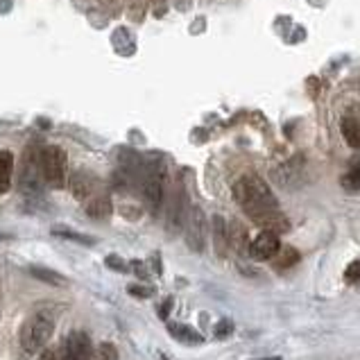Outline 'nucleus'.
I'll use <instances>...</instances> for the list:
<instances>
[{
  "label": "nucleus",
  "instance_id": "1",
  "mask_svg": "<svg viewBox=\"0 0 360 360\" xmlns=\"http://www.w3.org/2000/svg\"><path fill=\"white\" fill-rule=\"evenodd\" d=\"M231 193L236 204L259 226H263L265 231H274V233L288 231L290 224L286 220V215L281 213L277 197H274L272 188L265 184V179H261L254 173H247L233 184Z\"/></svg>",
  "mask_w": 360,
  "mask_h": 360
},
{
  "label": "nucleus",
  "instance_id": "2",
  "mask_svg": "<svg viewBox=\"0 0 360 360\" xmlns=\"http://www.w3.org/2000/svg\"><path fill=\"white\" fill-rule=\"evenodd\" d=\"M55 333V317L48 310H36L21 324V347L27 354H39Z\"/></svg>",
  "mask_w": 360,
  "mask_h": 360
},
{
  "label": "nucleus",
  "instance_id": "3",
  "mask_svg": "<svg viewBox=\"0 0 360 360\" xmlns=\"http://www.w3.org/2000/svg\"><path fill=\"white\" fill-rule=\"evenodd\" d=\"M141 191H143V200L152 213H159L161 204H164L166 193V166L161 159H150L143 166V179H141Z\"/></svg>",
  "mask_w": 360,
  "mask_h": 360
},
{
  "label": "nucleus",
  "instance_id": "4",
  "mask_svg": "<svg viewBox=\"0 0 360 360\" xmlns=\"http://www.w3.org/2000/svg\"><path fill=\"white\" fill-rule=\"evenodd\" d=\"M41 170L43 179L52 188H64L69 179V159L59 145H48L41 152Z\"/></svg>",
  "mask_w": 360,
  "mask_h": 360
},
{
  "label": "nucleus",
  "instance_id": "5",
  "mask_svg": "<svg viewBox=\"0 0 360 360\" xmlns=\"http://www.w3.org/2000/svg\"><path fill=\"white\" fill-rule=\"evenodd\" d=\"M41 179H43L41 154L34 152V147L30 145L21 157V168H18V186H21L23 193L34 195V193L41 191Z\"/></svg>",
  "mask_w": 360,
  "mask_h": 360
},
{
  "label": "nucleus",
  "instance_id": "6",
  "mask_svg": "<svg viewBox=\"0 0 360 360\" xmlns=\"http://www.w3.org/2000/svg\"><path fill=\"white\" fill-rule=\"evenodd\" d=\"M272 179L283 188H297L306 179V161L301 157L281 161L279 166L272 168Z\"/></svg>",
  "mask_w": 360,
  "mask_h": 360
},
{
  "label": "nucleus",
  "instance_id": "7",
  "mask_svg": "<svg viewBox=\"0 0 360 360\" xmlns=\"http://www.w3.org/2000/svg\"><path fill=\"white\" fill-rule=\"evenodd\" d=\"M91 356H93V345L91 338L84 331H75L57 349V360H91Z\"/></svg>",
  "mask_w": 360,
  "mask_h": 360
},
{
  "label": "nucleus",
  "instance_id": "8",
  "mask_svg": "<svg viewBox=\"0 0 360 360\" xmlns=\"http://www.w3.org/2000/svg\"><path fill=\"white\" fill-rule=\"evenodd\" d=\"M279 250H281L279 233H274V231H261L257 238L250 243L247 254H250L254 261H272L274 257H277Z\"/></svg>",
  "mask_w": 360,
  "mask_h": 360
},
{
  "label": "nucleus",
  "instance_id": "9",
  "mask_svg": "<svg viewBox=\"0 0 360 360\" xmlns=\"http://www.w3.org/2000/svg\"><path fill=\"white\" fill-rule=\"evenodd\" d=\"M186 243L193 252H202L204 250V213H202L200 206H193L191 215H188Z\"/></svg>",
  "mask_w": 360,
  "mask_h": 360
},
{
  "label": "nucleus",
  "instance_id": "10",
  "mask_svg": "<svg viewBox=\"0 0 360 360\" xmlns=\"http://www.w3.org/2000/svg\"><path fill=\"white\" fill-rule=\"evenodd\" d=\"M168 333L173 336L175 340L184 345H204V336L200 331H195L193 326L188 324H177V322H168Z\"/></svg>",
  "mask_w": 360,
  "mask_h": 360
},
{
  "label": "nucleus",
  "instance_id": "11",
  "mask_svg": "<svg viewBox=\"0 0 360 360\" xmlns=\"http://www.w3.org/2000/svg\"><path fill=\"white\" fill-rule=\"evenodd\" d=\"M184 204H186V195H184L182 184H179L175 191V197H173V204H170V213H168L170 231H177L179 226L184 224Z\"/></svg>",
  "mask_w": 360,
  "mask_h": 360
},
{
  "label": "nucleus",
  "instance_id": "12",
  "mask_svg": "<svg viewBox=\"0 0 360 360\" xmlns=\"http://www.w3.org/2000/svg\"><path fill=\"white\" fill-rule=\"evenodd\" d=\"M30 274H32L34 279L48 283V286H52V288H64V286H69V279H66L64 274H59L57 270L45 268V265H32V268H30Z\"/></svg>",
  "mask_w": 360,
  "mask_h": 360
},
{
  "label": "nucleus",
  "instance_id": "13",
  "mask_svg": "<svg viewBox=\"0 0 360 360\" xmlns=\"http://www.w3.org/2000/svg\"><path fill=\"white\" fill-rule=\"evenodd\" d=\"M111 211H113V206L107 195H96L87 202V215L93 217V220H107Z\"/></svg>",
  "mask_w": 360,
  "mask_h": 360
},
{
  "label": "nucleus",
  "instance_id": "14",
  "mask_svg": "<svg viewBox=\"0 0 360 360\" xmlns=\"http://www.w3.org/2000/svg\"><path fill=\"white\" fill-rule=\"evenodd\" d=\"M14 175V154L9 150H0V195H5L12 186Z\"/></svg>",
  "mask_w": 360,
  "mask_h": 360
},
{
  "label": "nucleus",
  "instance_id": "15",
  "mask_svg": "<svg viewBox=\"0 0 360 360\" xmlns=\"http://www.w3.org/2000/svg\"><path fill=\"white\" fill-rule=\"evenodd\" d=\"M93 188H96V182L89 175L78 173L71 177V193L75 195V200H89L93 195Z\"/></svg>",
  "mask_w": 360,
  "mask_h": 360
},
{
  "label": "nucleus",
  "instance_id": "16",
  "mask_svg": "<svg viewBox=\"0 0 360 360\" xmlns=\"http://www.w3.org/2000/svg\"><path fill=\"white\" fill-rule=\"evenodd\" d=\"M211 222H213V236H215V250H217V254L224 257L226 247H229V229H226L222 215H213Z\"/></svg>",
  "mask_w": 360,
  "mask_h": 360
},
{
  "label": "nucleus",
  "instance_id": "17",
  "mask_svg": "<svg viewBox=\"0 0 360 360\" xmlns=\"http://www.w3.org/2000/svg\"><path fill=\"white\" fill-rule=\"evenodd\" d=\"M340 131H343V138L347 141V145H352L360 150V122L354 118H345L340 122Z\"/></svg>",
  "mask_w": 360,
  "mask_h": 360
},
{
  "label": "nucleus",
  "instance_id": "18",
  "mask_svg": "<svg viewBox=\"0 0 360 360\" xmlns=\"http://www.w3.org/2000/svg\"><path fill=\"white\" fill-rule=\"evenodd\" d=\"M229 245H231L233 250H238V252L250 250L247 229H245L240 222H231V226H229Z\"/></svg>",
  "mask_w": 360,
  "mask_h": 360
},
{
  "label": "nucleus",
  "instance_id": "19",
  "mask_svg": "<svg viewBox=\"0 0 360 360\" xmlns=\"http://www.w3.org/2000/svg\"><path fill=\"white\" fill-rule=\"evenodd\" d=\"M52 236H57V238H64V240L80 243V245H96V238H91V236H87V233L73 231V229H69V226H55Z\"/></svg>",
  "mask_w": 360,
  "mask_h": 360
},
{
  "label": "nucleus",
  "instance_id": "20",
  "mask_svg": "<svg viewBox=\"0 0 360 360\" xmlns=\"http://www.w3.org/2000/svg\"><path fill=\"white\" fill-rule=\"evenodd\" d=\"M297 261H299V252H297L295 247H281V250L277 252V257L272 259L274 268H279V270H288V268H292V265H295Z\"/></svg>",
  "mask_w": 360,
  "mask_h": 360
},
{
  "label": "nucleus",
  "instance_id": "21",
  "mask_svg": "<svg viewBox=\"0 0 360 360\" xmlns=\"http://www.w3.org/2000/svg\"><path fill=\"white\" fill-rule=\"evenodd\" d=\"M343 186L347 188L349 193H358L360 191V161L343 177Z\"/></svg>",
  "mask_w": 360,
  "mask_h": 360
},
{
  "label": "nucleus",
  "instance_id": "22",
  "mask_svg": "<svg viewBox=\"0 0 360 360\" xmlns=\"http://www.w3.org/2000/svg\"><path fill=\"white\" fill-rule=\"evenodd\" d=\"M233 322L231 319H220L217 322V324L213 326V336H215V340H224V338H229L231 333H233Z\"/></svg>",
  "mask_w": 360,
  "mask_h": 360
},
{
  "label": "nucleus",
  "instance_id": "23",
  "mask_svg": "<svg viewBox=\"0 0 360 360\" xmlns=\"http://www.w3.org/2000/svg\"><path fill=\"white\" fill-rule=\"evenodd\" d=\"M104 263H107L111 270H116V272H122V274H125V272H129V268H131V265H127V263L122 261L120 257H116V254H111V257H107V261H104Z\"/></svg>",
  "mask_w": 360,
  "mask_h": 360
},
{
  "label": "nucleus",
  "instance_id": "24",
  "mask_svg": "<svg viewBox=\"0 0 360 360\" xmlns=\"http://www.w3.org/2000/svg\"><path fill=\"white\" fill-rule=\"evenodd\" d=\"M127 292L131 297H138V299H150L154 295V288H147V286H129Z\"/></svg>",
  "mask_w": 360,
  "mask_h": 360
},
{
  "label": "nucleus",
  "instance_id": "25",
  "mask_svg": "<svg viewBox=\"0 0 360 360\" xmlns=\"http://www.w3.org/2000/svg\"><path fill=\"white\" fill-rule=\"evenodd\" d=\"M345 279H347L349 283H358V281H360V261H354V263L347 265Z\"/></svg>",
  "mask_w": 360,
  "mask_h": 360
},
{
  "label": "nucleus",
  "instance_id": "26",
  "mask_svg": "<svg viewBox=\"0 0 360 360\" xmlns=\"http://www.w3.org/2000/svg\"><path fill=\"white\" fill-rule=\"evenodd\" d=\"M102 356H104V358H109V360H118L116 349H113L109 343H104V345H102Z\"/></svg>",
  "mask_w": 360,
  "mask_h": 360
},
{
  "label": "nucleus",
  "instance_id": "27",
  "mask_svg": "<svg viewBox=\"0 0 360 360\" xmlns=\"http://www.w3.org/2000/svg\"><path fill=\"white\" fill-rule=\"evenodd\" d=\"M131 270H134L141 279H147V270H145V265L141 263V261H134V263H131Z\"/></svg>",
  "mask_w": 360,
  "mask_h": 360
},
{
  "label": "nucleus",
  "instance_id": "28",
  "mask_svg": "<svg viewBox=\"0 0 360 360\" xmlns=\"http://www.w3.org/2000/svg\"><path fill=\"white\" fill-rule=\"evenodd\" d=\"M170 306H173V299H166L164 304L159 306V317H161V319H166V317H168V312H170Z\"/></svg>",
  "mask_w": 360,
  "mask_h": 360
},
{
  "label": "nucleus",
  "instance_id": "29",
  "mask_svg": "<svg viewBox=\"0 0 360 360\" xmlns=\"http://www.w3.org/2000/svg\"><path fill=\"white\" fill-rule=\"evenodd\" d=\"M39 360H57V349H45Z\"/></svg>",
  "mask_w": 360,
  "mask_h": 360
},
{
  "label": "nucleus",
  "instance_id": "30",
  "mask_svg": "<svg viewBox=\"0 0 360 360\" xmlns=\"http://www.w3.org/2000/svg\"><path fill=\"white\" fill-rule=\"evenodd\" d=\"M259 360H281L279 356H274V358H259Z\"/></svg>",
  "mask_w": 360,
  "mask_h": 360
}]
</instances>
